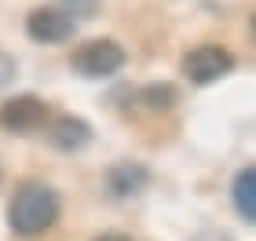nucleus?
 Wrapping results in <instances>:
<instances>
[{"label": "nucleus", "instance_id": "f257e3e1", "mask_svg": "<svg viewBox=\"0 0 256 241\" xmlns=\"http://www.w3.org/2000/svg\"><path fill=\"white\" fill-rule=\"evenodd\" d=\"M8 220L18 234H44L59 220V194L52 187H44V183H30V187H22L15 194Z\"/></svg>", "mask_w": 256, "mask_h": 241}, {"label": "nucleus", "instance_id": "f03ea898", "mask_svg": "<svg viewBox=\"0 0 256 241\" xmlns=\"http://www.w3.org/2000/svg\"><path fill=\"white\" fill-rule=\"evenodd\" d=\"M70 62L80 77H110L124 66V51L114 40H88L70 55Z\"/></svg>", "mask_w": 256, "mask_h": 241}, {"label": "nucleus", "instance_id": "7ed1b4c3", "mask_svg": "<svg viewBox=\"0 0 256 241\" xmlns=\"http://www.w3.org/2000/svg\"><path fill=\"white\" fill-rule=\"evenodd\" d=\"M230 66H234V55L227 48L205 44V48H194L187 59H183V73H187V80H194V84H212V80H220L224 73H230Z\"/></svg>", "mask_w": 256, "mask_h": 241}, {"label": "nucleus", "instance_id": "20e7f679", "mask_svg": "<svg viewBox=\"0 0 256 241\" xmlns=\"http://www.w3.org/2000/svg\"><path fill=\"white\" fill-rule=\"evenodd\" d=\"M26 33L33 40H40V44H59L66 40L70 33H74V15H66L62 7H33L30 15H26Z\"/></svg>", "mask_w": 256, "mask_h": 241}, {"label": "nucleus", "instance_id": "39448f33", "mask_svg": "<svg viewBox=\"0 0 256 241\" xmlns=\"http://www.w3.org/2000/svg\"><path fill=\"white\" fill-rule=\"evenodd\" d=\"M44 121H48V106L33 95H15L0 106V124L11 128V132H33Z\"/></svg>", "mask_w": 256, "mask_h": 241}, {"label": "nucleus", "instance_id": "423d86ee", "mask_svg": "<svg viewBox=\"0 0 256 241\" xmlns=\"http://www.w3.org/2000/svg\"><path fill=\"white\" fill-rule=\"evenodd\" d=\"M48 139L55 150H80L88 139H92V128L84 121H77V117H59L52 124V132H48Z\"/></svg>", "mask_w": 256, "mask_h": 241}, {"label": "nucleus", "instance_id": "0eeeda50", "mask_svg": "<svg viewBox=\"0 0 256 241\" xmlns=\"http://www.w3.org/2000/svg\"><path fill=\"white\" fill-rule=\"evenodd\" d=\"M230 198H234V209L242 212V220L256 223V168L238 172L234 187H230Z\"/></svg>", "mask_w": 256, "mask_h": 241}, {"label": "nucleus", "instance_id": "6e6552de", "mask_svg": "<svg viewBox=\"0 0 256 241\" xmlns=\"http://www.w3.org/2000/svg\"><path fill=\"white\" fill-rule=\"evenodd\" d=\"M143 183H146V172L139 168V165H118V168H110V176H106V187L118 194V198L136 194Z\"/></svg>", "mask_w": 256, "mask_h": 241}, {"label": "nucleus", "instance_id": "1a4fd4ad", "mask_svg": "<svg viewBox=\"0 0 256 241\" xmlns=\"http://www.w3.org/2000/svg\"><path fill=\"white\" fill-rule=\"evenodd\" d=\"M59 4H62V11H66V15H92V11H96V0H59Z\"/></svg>", "mask_w": 256, "mask_h": 241}, {"label": "nucleus", "instance_id": "9d476101", "mask_svg": "<svg viewBox=\"0 0 256 241\" xmlns=\"http://www.w3.org/2000/svg\"><path fill=\"white\" fill-rule=\"evenodd\" d=\"M11 77H15V62H11V59H8V55H4V51H0V88H4V84H8V80H11Z\"/></svg>", "mask_w": 256, "mask_h": 241}, {"label": "nucleus", "instance_id": "9b49d317", "mask_svg": "<svg viewBox=\"0 0 256 241\" xmlns=\"http://www.w3.org/2000/svg\"><path fill=\"white\" fill-rule=\"evenodd\" d=\"M96 241H128V238H124V234H99Z\"/></svg>", "mask_w": 256, "mask_h": 241}, {"label": "nucleus", "instance_id": "f8f14e48", "mask_svg": "<svg viewBox=\"0 0 256 241\" xmlns=\"http://www.w3.org/2000/svg\"><path fill=\"white\" fill-rule=\"evenodd\" d=\"M252 33H256V15H252Z\"/></svg>", "mask_w": 256, "mask_h": 241}]
</instances>
